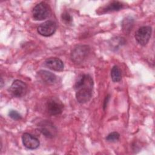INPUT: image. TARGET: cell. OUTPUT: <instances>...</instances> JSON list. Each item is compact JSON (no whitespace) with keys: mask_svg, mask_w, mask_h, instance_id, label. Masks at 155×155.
<instances>
[{"mask_svg":"<svg viewBox=\"0 0 155 155\" xmlns=\"http://www.w3.org/2000/svg\"><path fill=\"white\" fill-rule=\"evenodd\" d=\"M56 30V24L53 21H47L41 24L37 28L38 33L45 37L53 35Z\"/></svg>","mask_w":155,"mask_h":155,"instance_id":"52a82bcc","label":"cell"},{"mask_svg":"<svg viewBox=\"0 0 155 155\" xmlns=\"http://www.w3.org/2000/svg\"><path fill=\"white\" fill-rule=\"evenodd\" d=\"M111 78L113 82H119L122 79V72L120 68L117 65H114L111 70Z\"/></svg>","mask_w":155,"mask_h":155,"instance_id":"5bb4252c","label":"cell"},{"mask_svg":"<svg viewBox=\"0 0 155 155\" xmlns=\"http://www.w3.org/2000/svg\"><path fill=\"white\" fill-rule=\"evenodd\" d=\"M76 98L80 104L88 102L92 97L93 80L89 74H82L78 79L74 86Z\"/></svg>","mask_w":155,"mask_h":155,"instance_id":"6da1fadb","label":"cell"},{"mask_svg":"<svg viewBox=\"0 0 155 155\" xmlns=\"http://www.w3.org/2000/svg\"><path fill=\"white\" fill-rule=\"evenodd\" d=\"M152 28L150 26H143L140 27L135 33V39L136 41L142 46L145 45L149 41Z\"/></svg>","mask_w":155,"mask_h":155,"instance_id":"5b68a950","label":"cell"},{"mask_svg":"<svg viewBox=\"0 0 155 155\" xmlns=\"http://www.w3.org/2000/svg\"><path fill=\"white\" fill-rule=\"evenodd\" d=\"M119 137H120L119 133L114 131V132H112V133H110L109 134H108V136H107L105 139L107 141L110 142H116L119 139Z\"/></svg>","mask_w":155,"mask_h":155,"instance_id":"9a60e30c","label":"cell"},{"mask_svg":"<svg viewBox=\"0 0 155 155\" xmlns=\"http://www.w3.org/2000/svg\"><path fill=\"white\" fill-rule=\"evenodd\" d=\"M22 140L25 147L30 150H35L39 147V141L35 136L28 133H25L22 136Z\"/></svg>","mask_w":155,"mask_h":155,"instance_id":"9c48e42d","label":"cell"},{"mask_svg":"<svg viewBox=\"0 0 155 155\" xmlns=\"http://www.w3.org/2000/svg\"><path fill=\"white\" fill-rule=\"evenodd\" d=\"M47 111L50 115L55 116L61 114L63 110V104L61 102L54 98L50 99L46 104Z\"/></svg>","mask_w":155,"mask_h":155,"instance_id":"ba28073f","label":"cell"},{"mask_svg":"<svg viewBox=\"0 0 155 155\" xmlns=\"http://www.w3.org/2000/svg\"><path fill=\"white\" fill-rule=\"evenodd\" d=\"M51 14V8L48 4L41 2L36 4L32 10L33 18L36 21L47 19Z\"/></svg>","mask_w":155,"mask_h":155,"instance_id":"3957f363","label":"cell"},{"mask_svg":"<svg viewBox=\"0 0 155 155\" xmlns=\"http://www.w3.org/2000/svg\"><path fill=\"white\" fill-rule=\"evenodd\" d=\"M2 83H3V81H2V79L1 78V87H2Z\"/></svg>","mask_w":155,"mask_h":155,"instance_id":"d6986e66","label":"cell"},{"mask_svg":"<svg viewBox=\"0 0 155 155\" xmlns=\"http://www.w3.org/2000/svg\"><path fill=\"white\" fill-rule=\"evenodd\" d=\"M44 64L49 69L56 71H62L64 67L63 62L58 58H49L45 61Z\"/></svg>","mask_w":155,"mask_h":155,"instance_id":"30bf717a","label":"cell"},{"mask_svg":"<svg viewBox=\"0 0 155 155\" xmlns=\"http://www.w3.org/2000/svg\"><path fill=\"white\" fill-rule=\"evenodd\" d=\"M27 85L21 80H15L8 89L9 93L16 97L24 96L27 92Z\"/></svg>","mask_w":155,"mask_h":155,"instance_id":"8992f818","label":"cell"},{"mask_svg":"<svg viewBox=\"0 0 155 155\" xmlns=\"http://www.w3.org/2000/svg\"><path fill=\"white\" fill-rule=\"evenodd\" d=\"M38 127L39 131L46 137L53 138L57 135V128L50 120H42L38 124Z\"/></svg>","mask_w":155,"mask_h":155,"instance_id":"277c9868","label":"cell"},{"mask_svg":"<svg viewBox=\"0 0 155 155\" xmlns=\"http://www.w3.org/2000/svg\"><path fill=\"white\" fill-rule=\"evenodd\" d=\"M109 98H110V96H109V95L107 96H106V97H105V102H104V108L106 107L107 104V102H108V101Z\"/></svg>","mask_w":155,"mask_h":155,"instance_id":"ac0fdd59","label":"cell"},{"mask_svg":"<svg viewBox=\"0 0 155 155\" xmlns=\"http://www.w3.org/2000/svg\"><path fill=\"white\" fill-rule=\"evenodd\" d=\"M8 116L10 117H11L12 119L15 120H18L21 119L22 116L17 111L15 110H10L8 113Z\"/></svg>","mask_w":155,"mask_h":155,"instance_id":"2e32d148","label":"cell"},{"mask_svg":"<svg viewBox=\"0 0 155 155\" xmlns=\"http://www.w3.org/2000/svg\"><path fill=\"white\" fill-rule=\"evenodd\" d=\"M90 51V48L87 45H76L71 52V59L75 64L82 63L88 57Z\"/></svg>","mask_w":155,"mask_h":155,"instance_id":"7a4b0ae2","label":"cell"},{"mask_svg":"<svg viewBox=\"0 0 155 155\" xmlns=\"http://www.w3.org/2000/svg\"><path fill=\"white\" fill-rule=\"evenodd\" d=\"M61 18L62 21L66 24H70L73 20L71 16L67 12L63 13L61 15Z\"/></svg>","mask_w":155,"mask_h":155,"instance_id":"e0dca14e","label":"cell"},{"mask_svg":"<svg viewBox=\"0 0 155 155\" xmlns=\"http://www.w3.org/2000/svg\"><path fill=\"white\" fill-rule=\"evenodd\" d=\"M124 7V4L119 1H112L105 6L101 8V10H97V13L99 14L106 13L109 12H116L121 10Z\"/></svg>","mask_w":155,"mask_h":155,"instance_id":"7c38bea8","label":"cell"},{"mask_svg":"<svg viewBox=\"0 0 155 155\" xmlns=\"http://www.w3.org/2000/svg\"><path fill=\"white\" fill-rule=\"evenodd\" d=\"M134 25V19L132 17L128 16L124 19L122 22V30L126 33H129L131 30Z\"/></svg>","mask_w":155,"mask_h":155,"instance_id":"4fadbf2b","label":"cell"},{"mask_svg":"<svg viewBox=\"0 0 155 155\" xmlns=\"http://www.w3.org/2000/svg\"><path fill=\"white\" fill-rule=\"evenodd\" d=\"M37 78L42 82L47 84H53L56 81V76L50 71L41 70L38 71Z\"/></svg>","mask_w":155,"mask_h":155,"instance_id":"8fae6325","label":"cell"}]
</instances>
